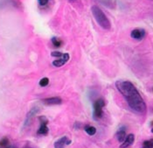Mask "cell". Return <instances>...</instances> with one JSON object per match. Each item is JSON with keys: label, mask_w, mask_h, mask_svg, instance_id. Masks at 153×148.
Instances as JSON below:
<instances>
[{"label": "cell", "mask_w": 153, "mask_h": 148, "mask_svg": "<svg viewBox=\"0 0 153 148\" xmlns=\"http://www.w3.org/2000/svg\"><path fill=\"white\" fill-rule=\"evenodd\" d=\"M38 1H39V4H40V5H42V6L46 5L47 3L49 2V0H38Z\"/></svg>", "instance_id": "17"}, {"label": "cell", "mask_w": 153, "mask_h": 148, "mask_svg": "<svg viewBox=\"0 0 153 148\" xmlns=\"http://www.w3.org/2000/svg\"><path fill=\"white\" fill-rule=\"evenodd\" d=\"M39 121L40 123V126H39V129L37 133L39 135H47L49 132V129L47 127L48 119L45 116H40V117H39Z\"/></svg>", "instance_id": "4"}, {"label": "cell", "mask_w": 153, "mask_h": 148, "mask_svg": "<svg viewBox=\"0 0 153 148\" xmlns=\"http://www.w3.org/2000/svg\"><path fill=\"white\" fill-rule=\"evenodd\" d=\"M69 55L68 54V53H65V54H63L61 57L59 58V59H57V60H55V61H53V65L54 66V67H61V66H63L64 64H66L68 61H69Z\"/></svg>", "instance_id": "6"}, {"label": "cell", "mask_w": 153, "mask_h": 148, "mask_svg": "<svg viewBox=\"0 0 153 148\" xmlns=\"http://www.w3.org/2000/svg\"><path fill=\"white\" fill-rule=\"evenodd\" d=\"M67 140L68 137H61L54 143V148H64L65 146H67Z\"/></svg>", "instance_id": "11"}, {"label": "cell", "mask_w": 153, "mask_h": 148, "mask_svg": "<svg viewBox=\"0 0 153 148\" xmlns=\"http://www.w3.org/2000/svg\"><path fill=\"white\" fill-rule=\"evenodd\" d=\"M68 1H69L70 3H74V2H76L77 0H68Z\"/></svg>", "instance_id": "19"}, {"label": "cell", "mask_w": 153, "mask_h": 148, "mask_svg": "<svg viewBox=\"0 0 153 148\" xmlns=\"http://www.w3.org/2000/svg\"><path fill=\"white\" fill-rule=\"evenodd\" d=\"M24 148H32V147H30L29 146H25V147H24Z\"/></svg>", "instance_id": "20"}, {"label": "cell", "mask_w": 153, "mask_h": 148, "mask_svg": "<svg viewBox=\"0 0 153 148\" xmlns=\"http://www.w3.org/2000/svg\"><path fill=\"white\" fill-rule=\"evenodd\" d=\"M63 54L60 53V52H53L52 53V56H57V57H61Z\"/></svg>", "instance_id": "18"}, {"label": "cell", "mask_w": 153, "mask_h": 148, "mask_svg": "<svg viewBox=\"0 0 153 148\" xmlns=\"http://www.w3.org/2000/svg\"><path fill=\"white\" fill-rule=\"evenodd\" d=\"M134 140H135L134 134H129V135H127L126 138H125V139H124V141L123 142V144L120 146V148H127L128 147H130V145L133 144Z\"/></svg>", "instance_id": "10"}, {"label": "cell", "mask_w": 153, "mask_h": 148, "mask_svg": "<svg viewBox=\"0 0 153 148\" xmlns=\"http://www.w3.org/2000/svg\"><path fill=\"white\" fill-rule=\"evenodd\" d=\"M52 43H53V45L55 47H59L61 46V44H62V41L59 39H57V38L53 37L52 39Z\"/></svg>", "instance_id": "14"}, {"label": "cell", "mask_w": 153, "mask_h": 148, "mask_svg": "<svg viewBox=\"0 0 153 148\" xmlns=\"http://www.w3.org/2000/svg\"><path fill=\"white\" fill-rule=\"evenodd\" d=\"M91 11H92V14L94 16L95 21L102 28H103L105 30H109L111 28L110 21L108 20L105 13L102 11V10L100 7H98L97 5H94L91 8Z\"/></svg>", "instance_id": "2"}, {"label": "cell", "mask_w": 153, "mask_h": 148, "mask_svg": "<svg viewBox=\"0 0 153 148\" xmlns=\"http://www.w3.org/2000/svg\"><path fill=\"white\" fill-rule=\"evenodd\" d=\"M127 136L126 134V128L123 126V127H121L119 130L117 131V134H116V137H117V139L120 143H123L125 139V138Z\"/></svg>", "instance_id": "9"}, {"label": "cell", "mask_w": 153, "mask_h": 148, "mask_svg": "<svg viewBox=\"0 0 153 148\" xmlns=\"http://www.w3.org/2000/svg\"><path fill=\"white\" fill-rule=\"evenodd\" d=\"M48 83H49V79L47 77H44L39 81V85L41 87H46L48 85Z\"/></svg>", "instance_id": "16"}, {"label": "cell", "mask_w": 153, "mask_h": 148, "mask_svg": "<svg viewBox=\"0 0 153 148\" xmlns=\"http://www.w3.org/2000/svg\"><path fill=\"white\" fill-rule=\"evenodd\" d=\"M143 148H153V139L144 141L143 143Z\"/></svg>", "instance_id": "15"}, {"label": "cell", "mask_w": 153, "mask_h": 148, "mask_svg": "<svg viewBox=\"0 0 153 148\" xmlns=\"http://www.w3.org/2000/svg\"><path fill=\"white\" fill-rule=\"evenodd\" d=\"M105 106V101L102 98L96 100L94 102V120H99L102 117L103 115V111L102 108Z\"/></svg>", "instance_id": "3"}, {"label": "cell", "mask_w": 153, "mask_h": 148, "mask_svg": "<svg viewBox=\"0 0 153 148\" xmlns=\"http://www.w3.org/2000/svg\"><path fill=\"white\" fill-rule=\"evenodd\" d=\"M39 112V107H33L32 110H30V111L27 113L26 115V117H25V120L24 122V126L23 128H25L26 126L30 125V124L32 123L34 116H36V114Z\"/></svg>", "instance_id": "5"}, {"label": "cell", "mask_w": 153, "mask_h": 148, "mask_svg": "<svg viewBox=\"0 0 153 148\" xmlns=\"http://www.w3.org/2000/svg\"><path fill=\"white\" fill-rule=\"evenodd\" d=\"M116 87L123 96L133 111L141 115L146 112L147 107L145 102L132 82L129 81H117L116 82Z\"/></svg>", "instance_id": "1"}, {"label": "cell", "mask_w": 153, "mask_h": 148, "mask_svg": "<svg viewBox=\"0 0 153 148\" xmlns=\"http://www.w3.org/2000/svg\"><path fill=\"white\" fill-rule=\"evenodd\" d=\"M42 102L46 105H58V104H61L62 100L60 97L58 96H53V97H48V98H45L42 100Z\"/></svg>", "instance_id": "7"}, {"label": "cell", "mask_w": 153, "mask_h": 148, "mask_svg": "<svg viewBox=\"0 0 153 148\" xmlns=\"http://www.w3.org/2000/svg\"><path fill=\"white\" fill-rule=\"evenodd\" d=\"M0 148H12L10 141L7 138H4L0 140Z\"/></svg>", "instance_id": "12"}, {"label": "cell", "mask_w": 153, "mask_h": 148, "mask_svg": "<svg viewBox=\"0 0 153 148\" xmlns=\"http://www.w3.org/2000/svg\"><path fill=\"white\" fill-rule=\"evenodd\" d=\"M85 132L89 135V136H93L96 133V129L94 128V126L91 125H86L85 126Z\"/></svg>", "instance_id": "13"}, {"label": "cell", "mask_w": 153, "mask_h": 148, "mask_svg": "<svg viewBox=\"0 0 153 148\" xmlns=\"http://www.w3.org/2000/svg\"><path fill=\"white\" fill-rule=\"evenodd\" d=\"M145 35V31L143 29H140V28H137V29H134L131 34L130 36L132 39L134 40H142Z\"/></svg>", "instance_id": "8"}]
</instances>
